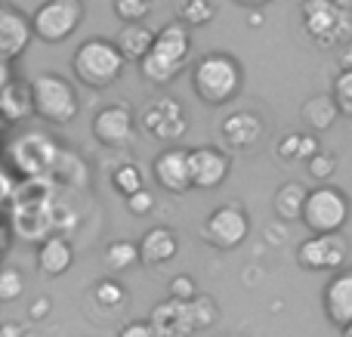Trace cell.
I'll use <instances>...</instances> for the list:
<instances>
[{
	"mask_svg": "<svg viewBox=\"0 0 352 337\" xmlns=\"http://www.w3.org/2000/svg\"><path fill=\"white\" fill-rule=\"evenodd\" d=\"M244 87V68L232 53L210 50L192 68V90L204 105H229Z\"/></svg>",
	"mask_w": 352,
	"mask_h": 337,
	"instance_id": "obj_1",
	"label": "cell"
},
{
	"mask_svg": "<svg viewBox=\"0 0 352 337\" xmlns=\"http://www.w3.org/2000/svg\"><path fill=\"white\" fill-rule=\"evenodd\" d=\"M188 53H192V31L182 19L161 25L155 34V47L146 59L140 62V72L148 84L155 87H167L179 78V72L186 68Z\"/></svg>",
	"mask_w": 352,
	"mask_h": 337,
	"instance_id": "obj_2",
	"label": "cell"
},
{
	"mask_svg": "<svg viewBox=\"0 0 352 337\" xmlns=\"http://www.w3.org/2000/svg\"><path fill=\"white\" fill-rule=\"evenodd\" d=\"M300 22L316 47H343L352 41V0H303Z\"/></svg>",
	"mask_w": 352,
	"mask_h": 337,
	"instance_id": "obj_3",
	"label": "cell"
},
{
	"mask_svg": "<svg viewBox=\"0 0 352 337\" xmlns=\"http://www.w3.org/2000/svg\"><path fill=\"white\" fill-rule=\"evenodd\" d=\"M124 65V53L118 50L115 41H105V37H87L72 56V68H74V78L80 84L93 87V90H105L111 87L118 78H121Z\"/></svg>",
	"mask_w": 352,
	"mask_h": 337,
	"instance_id": "obj_4",
	"label": "cell"
},
{
	"mask_svg": "<svg viewBox=\"0 0 352 337\" xmlns=\"http://www.w3.org/2000/svg\"><path fill=\"white\" fill-rule=\"evenodd\" d=\"M31 90H34V115L43 118L47 124H72L80 109L78 90L68 78L56 72H41L31 78Z\"/></svg>",
	"mask_w": 352,
	"mask_h": 337,
	"instance_id": "obj_5",
	"label": "cell"
},
{
	"mask_svg": "<svg viewBox=\"0 0 352 337\" xmlns=\"http://www.w3.org/2000/svg\"><path fill=\"white\" fill-rule=\"evenodd\" d=\"M62 149L43 133H22L6 142V164L25 180H47L59 164Z\"/></svg>",
	"mask_w": 352,
	"mask_h": 337,
	"instance_id": "obj_6",
	"label": "cell"
},
{
	"mask_svg": "<svg viewBox=\"0 0 352 337\" xmlns=\"http://www.w3.org/2000/svg\"><path fill=\"white\" fill-rule=\"evenodd\" d=\"M349 220V198L346 192H340L337 186H316L306 198V210H303V226L312 235H328V232H340Z\"/></svg>",
	"mask_w": 352,
	"mask_h": 337,
	"instance_id": "obj_7",
	"label": "cell"
},
{
	"mask_svg": "<svg viewBox=\"0 0 352 337\" xmlns=\"http://www.w3.org/2000/svg\"><path fill=\"white\" fill-rule=\"evenodd\" d=\"M34 34L43 43H62L84 22V0H43L31 16Z\"/></svg>",
	"mask_w": 352,
	"mask_h": 337,
	"instance_id": "obj_8",
	"label": "cell"
},
{
	"mask_svg": "<svg viewBox=\"0 0 352 337\" xmlns=\"http://www.w3.org/2000/svg\"><path fill=\"white\" fill-rule=\"evenodd\" d=\"M140 127L158 142H179L188 133V118L179 99L173 96H155L146 102L140 115Z\"/></svg>",
	"mask_w": 352,
	"mask_h": 337,
	"instance_id": "obj_9",
	"label": "cell"
},
{
	"mask_svg": "<svg viewBox=\"0 0 352 337\" xmlns=\"http://www.w3.org/2000/svg\"><path fill=\"white\" fill-rule=\"evenodd\" d=\"M349 257V239L343 232L309 235L297 245V263L309 272H343Z\"/></svg>",
	"mask_w": 352,
	"mask_h": 337,
	"instance_id": "obj_10",
	"label": "cell"
},
{
	"mask_svg": "<svg viewBox=\"0 0 352 337\" xmlns=\"http://www.w3.org/2000/svg\"><path fill=\"white\" fill-rule=\"evenodd\" d=\"M250 235V217L241 204H223L201 226V239L217 251H235Z\"/></svg>",
	"mask_w": 352,
	"mask_h": 337,
	"instance_id": "obj_11",
	"label": "cell"
},
{
	"mask_svg": "<svg viewBox=\"0 0 352 337\" xmlns=\"http://www.w3.org/2000/svg\"><path fill=\"white\" fill-rule=\"evenodd\" d=\"M93 136L109 149H124L136 136V118L127 102H111L93 115Z\"/></svg>",
	"mask_w": 352,
	"mask_h": 337,
	"instance_id": "obj_12",
	"label": "cell"
},
{
	"mask_svg": "<svg viewBox=\"0 0 352 337\" xmlns=\"http://www.w3.org/2000/svg\"><path fill=\"white\" fill-rule=\"evenodd\" d=\"M152 177L170 195H186L188 189H195L192 183V161H188V149L170 146L164 152L155 155L152 161Z\"/></svg>",
	"mask_w": 352,
	"mask_h": 337,
	"instance_id": "obj_13",
	"label": "cell"
},
{
	"mask_svg": "<svg viewBox=\"0 0 352 337\" xmlns=\"http://www.w3.org/2000/svg\"><path fill=\"white\" fill-rule=\"evenodd\" d=\"M34 22L16 6H0V59L12 62L28 50V43L34 41Z\"/></svg>",
	"mask_w": 352,
	"mask_h": 337,
	"instance_id": "obj_14",
	"label": "cell"
},
{
	"mask_svg": "<svg viewBox=\"0 0 352 337\" xmlns=\"http://www.w3.org/2000/svg\"><path fill=\"white\" fill-rule=\"evenodd\" d=\"M188 161H192V183L195 189H217L226 183L232 171V158L217 146H195L188 149Z\"/></svg>",
	"mask_w": 352,
	"mask_h": 337,
	"instance_id": "obj_15",
	"label": "cell"
},
{
	"mask_svg": "<svg viewBox=\"0 0 352 337\" xmlns=\"http://www.w3.org/2000/svg\"><path fill=\"white\" fill-rule=\"evenodd\" d=\"M322 303L331 325H337L340 331L352 325V270L334 272L328 279V285L322 291Z\"/></svg>",
	"mask_w": 352,
	"mask_h": 337,
	"instance_id": "obj_16",
	"label": "cell"
},
{
	"mask_svg": "<svg viewBox=\"0 0 352 337\" xmlns=\"http://www.w3.org/2000/svg\"><path fill=\"white\" fill-rule=\"evenodd\" d=\"M263 118L256 115V111H232V115L223 118V124H219V133H223L226 146L229 149H238V152H244V149H254L256 142L263 140Z\"/></svg>",
	"mask_w": 352,
	"mask_h": 337,
	"instance_id": "obj_17",
	"label": "cell"
},
{
	"mask_svg": "<svg viewBox=\"0 0 352 337\" xmlns=\"http://www.w3.org/2000/svg\"><path fill=\"white\" fill-rule=\"evenodd\" d=\"M148 322H152L155 334L158 337H192L198 334L195 331V322H192V309H188V303H179V301H161L158 307L152 309V316H148Z\"/></svg>",
	"mask_w": 352,
	"mask_h": 337,
	"instance_id": "obj_18",
	"label": "cell"
},
{
	"mask_svg": "<svg viewBox=\"0 0 352 337\" xmlns=\"http://www.w3.org/2000/svg\"><path fill=\"white\" fill-rule=\"evenodd\" d=\"M74 263V248L65 235H47L37 248V270L47 279H59L72 270Z\"/></svg>",
	"mask_w": 352,
	"mask_h": 337,
	"instance_id": "obj_19",
	"label": "cell"
},
{
	"mask_svg": "<svg viewBox=\"0 0 352 337\" xmlns=\"http://www.w3.org/2000/svg\"><path fill=\"white\" fill-rule=\"evenodd\" d=\"M0 115H3L6 127L19 121H28L34 115V90L31 80H12V84L0 87Z\"/></svg>",
	"mask_w": 352,
	"mask_h": 337,
	"instance_id": "obj_20",
	"label": "cell"
},
{
	"mask_svg": "<svg viewBox=\"0 0 352 337\" xmlns=\"http://www.w3.org/2000/svg\"><path fill=\"white\" fill-rule=\"evenodd\" d=\"M136 245H140V257L146 266H164L179 254V239H176V232L167 226L148 229Z\"/></svg>",
	"mask_w": 352,
	"mask_h": 337,
	"instance_id": "obj_21",
	"label": "cell"
},
{
	"mask_svg": "<svg viewBox=\"0 0 352 337\" xmlns=\"http://www.w3.org/2000/svg\"><path fill=\"white\" fill-rule=\"evenodd\" d=\"M303 124L309 133H324V130H331L337 124V118H340V105L334 102V96L331 93H318V96H309L303 105Z\"/></svg>",
	"mask_w": 352,
	"mask_h": 337,
	"instance_id": "obj_22",
	"label": "cell"
},
{
	"mask_svg": "<svg viewBox=\"0 0 352 337\" xmlns=\"http://www.w3.org/2000/svg\"><path fill=\"white\" fill-rule=\"evenodd\" d=\"M155 34H158V31H152L148 25H142V22L124 25V28L118 31L115 43H118V50L124 53V59H127V62H142L148 53H152Z\"/></svg>",
	"mask_w": 352,
	"mask_h": 337,
	"instance_id": "obj_23",
	"label": "cell"
},
{
	"mask_svg": "<svg viewBox=\"0 0 352 337\" xmlns=\"http://www.w3.org/2000/svg\"><path fill=\"white\" fill-rule=\"evenodd\" d=\"M312 189H306L303 183H285L275 189L272 195V210L281 217L285 223L294 220H303V210H306V198H309Z\"/></svg>",
	"mask_w": 352,
	"mask_h": 337,
	"instance_id": "obj_24",
	"label": "cell"
},
{
	"mask_svg": "<svg viewBox=\"0 0 352 337\" xmlns=\"http://www.w3.org/2000/svg\"><path fill=\"white\" fill-rule=\"evenodd\" d=\"M322 152L318 146V136L309 133V130H291L278 140V155L281 161H312Z\"/></svg>",
	"mask_w": 352,
	"mask_h": 337,
	"instance_id": "obj_25",
	"label": "cell"
},
{
	"mask_svg": "<svg viewBox=\"0 0 352 337\" xmlns=\"http://www.w3.org/2000/svg\"><path fill=\"white\" fill-rule=\"evenodd\" d=\"M136 263H142V257H140V245H133V241L118 239L105 248V266H109L111 272H127V270H133Z\"/></svg>",
	"mask_w": 352,
	"mask_h": 337,
	"instance_id": "obj_26",
	"label": "cell"
},
{
	"mask_svg": "<svg viewBox=\"0 0 352 337\" xmlns=\"http://www.w3.org/2000/svg\"><path fill=\"white\" fill-rule=\"evenodd\" d=\"M111 186H115V192H118V195H124V198L142 192V189H146V183H142L140 164H133V161H124V164H118L115 171H111Z\"/></svg>",
	"mask_w": 352,
	"mask_h": 337,
	"instance_id": "obj_27",
	"label": "cell"
},
{
	"mask_svg": "<svg viewBox=\"0 0 352 337\" xmlns=\"http://www.w3.org/2000/svg\"><path fill=\"white\" fill-rule=\"evenodd\" d=\"M179 19L188 28H201V25L217 19V6L210 0H182L179 3Z\"/></svg>",
	"mask_w": 352,
	"mask_h": 337,
	"instance_id": "obj_28",
	"label": "cell"
},
{
	"mask_svg": "<svg viewBox=\"0 0 352 337\" xmlns=\"http://www.w3.org/2000/svg\"><path fill=\"white\" fill-rule=\"evenodd\" d=\"M93 297H96V303H102V307H109V309L127 303V291H124V285L118 282V279H102V282L93 288Z\"/></svg>",
	"mask_w": 352,
	"mask_h": 337,
	"instance_id": "obj_29",
	"label": "cell"
},
{
	"mask_svg": "<svg viewBox=\"0 0 352 337\" xmlns=\"http://www.w3.org/2000/svg\"><path fill=\"white\" fill-rule=\"evenodd\" d=\"M188 309H192V322H195V331H207V328L217 322V316H219V309H217V303L210 301L207 294H201L198 301H192L188 303Z\"/></svg>",
	"mask_w": 352,
	"mask_h": 337,
	"instance_id": "obj_30",
	"label": "cell"
},
{
	"mask_svg": "<svg viewBox=\"0 0 352 337\" xmlns=\"http://www.w3.org/2000/svg\"><path fill=\"white\" fill-rule=\"evenodd\" d=\"M152 10V0H115V16L124 25H136L148 16Z\"/></svg>",
	"mask_w": 352,
	"mask_h": 337,
	"instance_id": "obj_31",
	"label": "cell"
},
{
	"mask_svg": "<svg viewBox=\"0 0 352 337\" xmlns=\"http://www.w3.org/2000/svg\"><path fill=\"white\" fill-rule=\"evenodd\" d=\"M25 294V279L19 270H12V266H6L3 272H0V301L10 303L16 301V297Z\"/></svg>",
	"mask_w": 352,
	"mask_h": 337,
	"instance_id": "obj_32",
	"label": "cell"
},
{
	"mask_svg": "<svg viewBox=\"0 0 352 337\" xmlns=\"http://www.w3.org/2000/svg\"><path fill=\"white\" fill-rule=\"evenodd\" d=\"M167 294H170V301H179V303H192V301H198V285H195V279L192 276H173L170 279V285H167Z\"/></svg>",
	"mask_w": 352,
	"mask_h": 337,
	"instance_id": "obj_33",
	"label": "cell"
},
{
	"mask_svg": "<svg viewBox=\"0 0 352 337\" xmlns=\"http://www.w3.org/2000/svg\"><path fill=\"white\" fill-rule=\"evenodd\" d=\"M331 96H334V102L340 105V115L352 118V72H340V74H337Z\"/></svg>",
	"mask_w": 352,
	"mask_h": 337,
	"instance_id": "obj_34",
	"label": "cell"
},
{
	"mask_svg": "<svg viewBox=\"0 0 352 337\" xmlns=\"http://www.w3.org/2000/svg\"><path fill=\"white\" fill-rule=\"evenodd\" d=\"M306 167H309V177L312 180H331L337 173V155L334 152H318L312 161H306Z\"/></svg>",
	"mask_w": 352,
	"mask_h": 337,
	"instance_id": "obj_35",
	"label": "cell"
},
{
	"mask_svg": "<svg viewBox=\"0 0 352 337\" xmlns=\"http://www.w3.org/2000/svg\"><path fill=\"white\" fill-rule=\"evenodd\" d=\"M127 202V210L133 217H148L155 210V195L148 189H142V192H136V195H130V198H124Z\"/></svg>",
	"mask_w": 352,
	"mask_h": 337,
	"instance_id": "obj_36",
	"label": "cell"
},
{
	"mask_svg": "<svg viewBox=\"0 0 352 337\" xmlns=\"http://www.w3.org/2000/svg\"><path fill=\"white\" fill-rule=\"evenodd\" d=\"M118 337H158V334H155L152 322H148V319H140V322H130V325H124Z\"/></svg>",
	"mask_w": 352,
	"mask_h": 337,
	"instance_id": "obj_37",
	"label": "cell"
},
{
	"mask_svg": "<svg viewBox=\"0 0 352 337\" xmlns=\"http://www.w3.org/2000/svg\"><path fill=\"white\" fill-rule=\"evenodd\" d=\"M50 309H53V303H50L47 297H37V301L28 307V316L34 322H41V319H47V316H50Z\"/></svg>",
	"mask_w": 352,
	"mask_h": 337,
	"instance_id": "obj_38",
	"label": "cell"
},
{
	"mask_svg": "<svg viewBox=\"0 0 352 337\" xmlns=\"http://www.w3.org/2000/svg\"><path fill=\"white\" fill-rule=\"evenodd\" d=\"M340 72H352V41L340 47Z\"/></svg>",
	"mask_w": 352,
	"mask_h": 337,
	"instance_id": "obj_39",
	"label": "cell"
},
{
	"mask_svg": "<svg viewBox=\"0 0 352 337\" xmlns=\"http://www.w3.org/2000/svg\"><path fill=\"white\" fill-rule=\"evenodd\" d=\"M0 337H25V328H19L16 322H3V328H0Z\"/></svg>",
	"mask_w": 352,
	"mask_h": 337,
	"instance_id": "obj_40",
	"label": "cell"
},
{
	"mask_svg": "<svg viewBox=\"0 0 352 337\" xmlns=\"http://www.w3.org/2000/svg\"><path fill=\"white\" fill-rule=\"evenodd\" d=\"M263 22H266L263 10H248V25L250 28H263Z\"/></svg>",
	"mask_w": 352,
	"mask_h": 337,
	"instance_id": "obj_41",
	"label": "cell"
},
{
	"mask_svg": "<svg viewBox=\"0 0 352 337\" xmlns=\"http://www.w3.org/2000/svg\"><path fill=\"white\" fill-rule=\"evenodd\" d=\"M238 6H244V10H263V6L269 3V0H235Z\"/></svg>",
	"mask_w": 352,
	"mask_h": 337,
	"instance_id": "obj_42",
	"label": "cell"
},
{
	"mask_svg": "<svg viewBox=\"0 0 352 337\" xmlns=\"http://www.w3.org/2000/svg\"><path fill=\"white\" fill-rule=\"evenodd\" d=\"M340 337H352V325H346V328H343V331H340Z\"/></svg>",
	"mask_w": 352,
	"mask_h": 337,
	"instance_id": "obj_43",
	"label": "cell"
}]
</instances>
